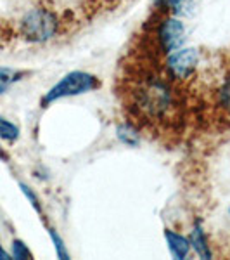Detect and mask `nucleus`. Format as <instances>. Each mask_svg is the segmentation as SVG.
Returning <instances> with one entry per match:
<instances>
[{
  "label": "nucleus",
  "instance_id": "dca6fc26",
  "mask_svg": "<svg viewBox=\"0 0 230 260\" xmlns=\"http://www.w3.org/2000/svg\"><path fill=\"white\" fill-rule=\"evenodd\" d=\"M9 258H11V253L4 250V246L0 245V260H9Z\"/></svg>",
  "mask_w": 230,
  "mask_h": 260
},
{
  "label": "nucleus",
  "instance_id": "f3484780",
  "mask_svg": "<svg viewBox=\"0 0 230 260\" xmlns=\"http://www.w3.org/2000/svg\"><path fill=\"white\" fill-rule=\"evenodd\" d=\"M228 215H230V207H228Z\"/></svg>",
  "mask_w": 230,
  "mask_h": 260
},
{
  "label": "nucleus",
  "instance_id": "20e7f679",
  "mask_svg": "<svg viewBox=\"0 0 230 260\" xmlns=\"http://www.w3.org/2000/svg\"><path fill=\"white\" fill-rule=\"evenodd\" d=\"M201 54L196 47H180L166 54L165 70L171 80H189L199 66Z\"/></svg>",
  "mask_w": 230,
  "mask_h": 260
},
{
  "label": "nucleus",
  "instance_id": "ddd939ff",
  "mask_svg": "<svg viewBox=\"0 0 230 260\" xmlns=\"http://www.w3.org/2000/svg\"><path fill=\"white\" fill-rule=\"evenodd\" d=\"M11 258H33L31 251L28 250V246L24 245L21 240H14L11 246Z\"/></svg>",
  "mask_w": 230,
  "mask_h": 260
},
{
  "label": "nucleus",
  "instance_id": "f03ea898",
  "mask_svg": "<svg viewBox=\"0 0 230 260\" xmlns=\"http://www.w3.org/2000/svg\"><path fill=\"white\" fill-rule=\"evenodd\" d=\"M61 30V21L47 7H33L19 19V33L31 44H45L56 39Z\"/></svg>",
  "mask_w": 230,
  "mask_h": 260
},
{
  "label": "nucleus",
  "instance_id": "1a4fd4ad",
  "mask_svg": "<svg viewBox=\"0 0 230 260\" xmlns=\"http://www.w3.org/2000/svg\"><path fill=\"white\" fill-rule=\"evenodd\" d=\"M152 6L156 9H165L168 11L170 14L178 16L180 18L182 14H185L187 9L190 7V0H152Z\"/></svg>",
  "mask_w": 230,
  "mask_h": 260
},
{
  "label": "nucleus",
  "instance_id": "39448f33",
  "mask_svg": "<svg viewBox=\"0 0 230 260\" xmlns=\"http://www.w3.org/2000/svg\"><path fill=\"white\" fill-rule=\"evenodd\" d=\"M156 39H158V45H160V50H163V54H170L173 50L183 47L187 39V28L185 23L178 18V16H166L160 21L156 30Z\"/></svg>",
  "mask_w": 230,
  "mask_h": 260
},
{
  "label": "nucleus",
  "instance_id": "f257e3e1",
  "mask_svg": "<svg viewBox=\"0 0 230 260\" xmlns=\"http://www.w3.org/2000/svg\"><path fill=\"white\" fill-rule=\"evenodd\" d=\"M137 113L150 121H166L175 116L178 101L177 92L168 80L147 75L137 83L132 92Z\"/></svg>",
  "mask_w": 230,
  "mask_h": 260
},
{
  "label": "nucleus",
  "instance_id": "4468645a",
  "mask_svg": "<svg viewBox=\"0 0 230 260\" xmlns=\"http://www.w3.org/2000/svg\"><path fill=\"white\" fill-rule=\"evenodd\" d=\"M218 103L225 111L230 113V80H227L218 90Z\"/></svg>",
  "mask_w": 230,
  "mask_h": 260
},
{
  "label": "nucleus",
  "instance_id": "9d476101",
  "mask_svg": "<svg viewBox=\"0 0 230 260\" xmlns=\"http://www.w3.org/2000/svg\"><path fill=\"white\" fill-rule=\"evenodd\" d=\"M23 77H24L23 71H18L14 68H6V66H0V95L6 94V92L9 90L16 82H19Z\"/></svg>",
  "mask_w": 230,
  "mask_h": 260
},
{
  "label": "nucleus",
  "instance_id": "0eeeda50",
  "mask_svg": "<svg viewBox=\"0 0 230 260\" xmlns=\"http://www.w3.org/2000/svg\"><path fill=\"white\" fill-rule=\"evenodd\" d=\"M187 238H189V241H190V248L196 251V255H198L199 258H204V260L213 258V251L210 248V243H208L206 233H204V228L201 222H196V224L192 225Z\"/></svg>",
  "mask_w": 230,
  "mask_h": 260
},
{
  "label": "nucleus",
  "instance_id": "2eb2a0df",
  "mask_svg": "<svg viewBox=\"0 0 230 260\" xmlns=\"http://www.w3.org/2000/svg\"><path fill=\"white\" fill-rule=\"evenodd\" d=\"M19 186H21V191L24 192V196L30 200V203L33 205V208H35V210L39 212V213H42V205H40V200H39V196H36V192L31 191V187H28L26 184H19Z\"/></svg>",
  "mask_w": 230,
  "mask_h": 260
},
{
  "label": "nucleus",
  "instance_id": "f8f14e48",
  "mask_svg": "<svg viewBox=\"0 0 230 260\" xmlns=\"http://www.w3.org/2000/svg\"><path fill=\"white\" fill-rule=\"evenodd\" d=\"M49 236H50V241L54 243V248H56L57 257L68 260V258H69V253H68V250H66L64 240L61 238V234L57 233L56 229H49Z\"/></svg>",
  "mask_w": 230,
  "mask_h": 260
},
{
  "label": "nucleus",
  "instance_id": "6e6552de",
  "mask_svg": "<svg viewBox=\"0 0 230 260\" xmlns=\"http://www.w3.org/2000/svg\"><path fill=\"white\" fill-rule=\"evenodd\" d=\"M114 134H116V139H118L123 146H127V148H139L140 142H142L140 132L137 130L135 125L128 123V121L116 125Z\"/></svg>",
  "mask_w": 230,
  "mask_h": 260
},
{
  "label": "nucleus",
  "instance_id": "7ed1b4c3",
  "mask_svg": "<svg viewBox=\"0 0 230 260\" xmlns=\"http://www.w3.org/2000/svg\"><path fill=\"white\" fill-rule=\"evenodd\" d=\"M99 87H100V80L97 78V75L89 73V71H83V70H73L69 73L62 75L59 82H56L45 92L44 98H42V106L47 108L52 103H56V101L89 94V92L97 90Z\"/></svg>",
  "mask_w": 230,
  "mask_h": 260
},
{
  "label": "nucleus",
  "instance_id": "9b49d317",
  "mask_svg": "<svg viewBox=\"0 0 230 260\" xmlns=\"http://www.w3.org/2000/svg\"><path fill=\"white\" fill-rule=\"evenodd\" d=\"M19 136H21V130L18 125L12 123L11 120L4 118V116H0V139L14 142L19 139Z\"/></svg>",
  "mask_w": 230,
  "mask_h": 260
},
{
  "label": "nucleus",
  "instance_id": "423d86ee",
  "mask_svg": "<svg viewBox=\"0 0 230 260\" xmlns=\"http://www.w3.org/2000/svg\"><path fill=\"white\" fill-rule=\"evenodd\" d=\"M165 240L173 258L183 260L189 257L192 248H190V241L187 236H183V234L177 233V231H173V229H165Z\"/></svg>",
  "mask_w": 230,
  "mask_h": 260
}]
</instances>
